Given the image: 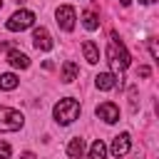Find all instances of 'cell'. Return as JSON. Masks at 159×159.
<instances>
[{"label": "cell", "mask_w": 159, "mask_h": 159, "mask_svg": "<svg viewBox=\"0 0 159 159\" xmlns=\"http://www.w3.org/2000/svg\"><path fill=\"white\" fill-rule=\"evenodd\" d=\"M107 60H109V67L114 70V72H124L127 67H129V52H127V47L122 45V40L117 37V32H112L109 35V45H107Z\"/></svg>", "instance_id": "1"}, {"label": "cell", "mask_w": 159, "mask_h": 159, "mask_svg": "<svg viewBox=\"0 0 159 159\" xmlns=\"http://www.w3.org/2000/svg\"><path fill=\"white\" fill-rule=\"evenodd\" d=\"M52 114H55L57 124H72V122L80 117V102L72 99V97H65V99H60V102L55 104Z\"/></svg>", "instance_id": "2"}, {"label": "cell", "mask_w": 159, "mask_h": 159, "mask_svg": "<svg viewBox=\"0 0 159 159\" xmlns=\"http://www.w3.org/2000/svg\"><path fill=\"white\" fill-rule=\"evenodd\" d=\"M25 117L12 107H0V132H17Z\"/></svg>", "instance_id": "3"}, {"label": "cell", "mask_w": 159, "mask_h": 159, "mask_svg": "<svg viewBox=\"0 0 159 159\" xmlns=\"http://www.w3.org/2000/svg\"><path fill=\"white\" fill-rule=\"evenodd\" d=\"M32 25H35V12H30V10H17V12H12L10 20L5 22V27H7L10 32H22V30H27V27H32Z\"/></svg>", "instance_id": "4"}, {"label": "cell", "mask_w": 159, "mask_h": 159, "mask_svg": "<svg viewBox=\"0 0 159 159\" xmlns=\"http://www.w3.org/2000/svg\"><path fill=\"white\" fill-rule=\"evenodd\" d=\"M97 117L102 119V122H107V124H114V122H119V107L114 104V102H102V104H97Z\"/></svg>", "instance_id": "5"}, {"label": "cell", "mask_w": 159, "mask_h": 159, "mask_svg": "<svg viewBox=\"0 0 159 159\" xmlns=\"http://www.w3.org/2000/svg\"><path fill=\"white\" fill-rule=\"evenodd\" d=\"M57 25L62 27V30H72L75 27V20H77V15H75V7L72 5H62V7H57Z\"/></svg>", "instance_id": "6"}, {"label": "cell", "mask_w": 159, "mask_h": 159, "mask_svg": "<svg viewBox=\"0 0 159 159\" xmlns=\"http://www.w3.org/2000/svg\"><path fill=\"white\" fill-rule=\"evenodd\" d=\"M32 45H35L40 52H50L55 42H52V35H50L45 27H37V30L32 32Z\"/></svg>", "instance_id": "7"}, {"label": "cell", "mask_w": 159, "mask_h": 159, "mask_svg": "<svg viewBox=\"0 0 159 159\" xmlns=\"http://www.w3.org/2000/svg\"><path fill=\"white\" fill-rule=\"evenodd\" d=\"M129 147H132V139H129V134L127 132H122V134H117L114 139H112V154L117 157V159H122L127 152H129Z\"/></svg>", "instance_id": "8"}, {"label": "cell", "mask_w": 159, "mask_h": 159, "mask_svg": "<svg viewBox=\"0 0 159 159\" xmlns=\"http://www.w3.org/2000/svg\"><path fill=\"white\" fill-rule=\"evenodd\" d=\"M94 84H97V89L109 92V89H114V87L119 84V80H117V75H114V72H99V75L94 77Z\"/></svg>", "instance_id": "9"}, {"label": "cell", "mask_w": 159, "mask_h": 159, "mask_svg": "<svg viewBox=\"0 0 159 159\" xmlns=\"http://www.w3.org/2000/svg\"><path fill=\"white\" fill-rule=\"evenodd\" d=\"M7 62H10L15 70H27V67H30V57H27L25 52H20V50H10V52H7Z\"/></svg>", "instance_id": "10"}, {"label": "cell", "mask_w": 159, "mask_h": 159, "mask_svg": "<svg viewBox=\"0 0 159 159\" xmlns=\"http://www.w3.org/2000/svg\"><path fill=\"white\" fill-rule=\"evenodd\" d=\"M82 55H84V60H87L89 65H97V62H99V50H97V45H94L92 40H84V42H82Z\"/></svg>", "instance_id": "11"}, {"label": "cell", "mask_w": 159, "mask_h": 159, "mask_svg": "<svg viewBox=\"0 0 159 159\" xmlns=\"http://www.w3.org/2000/svg\"><path fill=\"white\" fill-rule=\"evenodd\" d=\"M67 154H70L72 159H80V157L84 154V139H80V137L70 139V144H67Z\"/></svg>", "instance_id": "12"}, {"label": "cell", "mask_w": 159, "mask_h": 159, "mask_svg": "<svg viewBox=\"0 0 159 159\" xmlns=\"http://www.w3.org/2000/svg\"><path fill=\"white\" fill-rule=\"evenodd\" d=\"M77 72H80V70H77V65H75L72 60H67V62L62 65V82H67V84H70V82H75V80H77Z\"/></svg>", "instance_id": "13"}, {"label": "cell", "mask_w": 159, "mask_h": 159, "mask_svg": "<svg viewBox=\"0 0 159 159\" xmlns=\"http://www.w3.org/2000/svg\"><path fill=\"white\" fill-rule=\"evenodd\" d=\"M17 84H20V80H17L12 72H5V75H0V89L10 92V89H15Z\"/></svg>", "instance_id": "14"}, {"label": "cell", "mask_w": 159, "mask_h": 159, "mask_svg": "<svg viewBox=\"0 0 159 159\" xmlns=\"http://www.w3.org/2000/svg\"><path fill=\"white\" fill-rule=\"evenodd\" d=\"M87 159H107V147L102 139H97L92 147H89V157Z\"/></svg>", "instance_id": "15"}, {"label": "cell", "mask_w": 159, "mask_h": 159, "mask_svg": "<svg viewBox=\"0 0 159 159\" xmlns=\"http://www.w3.org/2000/svg\"><path fill=\"white\" fill-rule=\"evenodd\" d=\"M82 25H84L87 30H97V27H99V20H97V15H94L92 10H84V12H82Z\"/></svg>", "instance_id": "16"}, {"label": "cell", "mask_w": 159, "mask_h": 159, "mask_svg": "<svg viewBox=\"0 0 159 159\" xmlns=\"http://www.w3.org/2000/svg\"><path fill=\"white\" fill-rule=\"evenodd\" d=\"M10 152H12L10 144L7 142H0V159H10Z\"/></svg>", "instance_id": "17"}, {"label": "cell", "mask_w": 159, "mask_h": 159, "mask_svg": "<svg viewBox=\"0 0 159 159\" xmlns=\"http://www.w3.org/2000/svg\"><path fill=\"white\" fill-rule=\"evenodd\" d=\"M149 52H152L154 60H159V47H157V40H154V37L149 40Z\"/></svg>", "instance_id": "18"}, {"label": "cell", "mask_w": 159, "mask_h": 159, "mask_svg": "<svg viewBox=\"0 0 159 159\" xmlns=\"http://www.w3.org/2000/svg\"><path fill=\"white\" fill-rule=\"evenodd\" d=\"M149 72H152V70L144 65V67H139V72H137V75H139V77H149Z\"/></svg>", "instance_id": "19"}, {"label": "cell", "mask_w": 159, "mask_h": 159, "mask_svg": "<svg viewBox=\"0 0 159 159\" xmlns=\"http://www.w3.org/2000/svg\"><path fill=\"white\" fill-rule=\"evenodd\" d=\"M20 159H35V154H32V152H25V154H22Z\"/></svg>", "instance_id": "20"}, {"label": "cell", "mask_w": 159, "mask_h": 159, "mask_svg": "<svg viewBox=\"0 0 159 159\" xmlns=\"http://www.w3.org/2000/svg\"><path fill=\"white\" fill-rule=\"evenodd\" d=\"M139 2H144V5H152V2H157V0H139Z\"/></svg>", "instance_id": "21"}, {"label": "cell", "mask_w": 159, "mask_h": 159, "mask_svg": "<svg viewBox=\"0 0 159 159\" xmlns=\"http://www.w3.org/2000/svg\"><path fill=\"white\" fill-rule=\"evenodd\" d=\"M119 2H122V5H124V7H127V5H129V2H132V0H119Z\"/></svg>", "instance_id": "22"}, {"label": "cell", "mask_w": 159, "mask_h": 159, "mask_svg": "<svg viewBox=\"0 0 159 159\" xmlns=\"http://www.w3.org/2000/svg\"><path fill=\"white\" fill-rule=\"evenodd\" d=\"M0 7H2V0H0Z\"/></svg>", "instance_id": "23"}]
</instances>
